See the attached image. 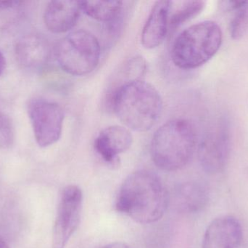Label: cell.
<instances>
[{
    "label": "cell",
    "mask_w": 248,
    "mask_h": 248,
    "mask_svg": "<svg viewBox=\"0 0 248 248\" xmlns=\"http://www.w3.org/2000/svg\"><path fill=\"white\" fill-rule=\"evenodd\" d=\"M169 202V194L160 178L149 170H138L124 181L116 209L136 222L150 224L163 216Z\"/></svg>",
    "instance_id": "6da1fadb"
},
{
    "label": "cell",
    "mask_w": 248,
    "mask_h": 248,
    "mask_svg": "<svg viewBox=\"0 0 248 248\" xmlns=\"http://www.w3.org/2000/svg\"><path fill=\"white\" fill-rule=\"evenodd\" d=\"M111 102L121 122L137 132L151 129L163 110V100L158 91L143 80L127 82L115 89Z\"/></svg>",
    "instance_id": "7a4b0ae2"
},
{
    "label": "cell",
    "mask_w": 248,
    "mask_h": 248,
    "mask_svg": "<svg viewBox=\"0 0 248 248\" xmlns=\"http://www.w3.org/2000/svg\"><path fill=\"white\" fill-rule=\"evenodd\" d=\"M196 133L187 119H175L163 124L155 132L151 143L153 161L166 171L185 167L193 155Z\"/></svg>",
    "instance_id": "3957f363"
},
{
    "label": "cell",
    "mask_w": 248,
    "mask_h": 248,
    "mask_svg": "<svg viewBox=\"0 0 248 248\" xmlns=\"http://www.w3.org/2000/svg\"><path fill=\"white\" fill-rule=\"evenodd\" d=\"M222 32L216 22L205 20L189 26L173 42L171 59L178 68L195 69L206 64L222 43Z\"/></svg>",
    "instance_id": "277c9868"
},
{
    "label": "cell",
    "mask_w": 248,
    "mask_h": 248,
    "mask_svg": "<svg viewBox=\"0 0 248 248\" xmlns=\"http://www.w3.org/2000/svg\"><path fill=\"white\" fill-rule=\"evenodd\" d=\"M100 45L93 33L74 31L62 38L55 48L57 61L62 70L74 76L93 72L100 62Z\"/></svg>",
    "instance_id": "5b68a950"
},
{
    "label": "cell",
    "mask_w": 248,
    "mask_h": 248,
    "mask_svg": "<svg viewBox=\"0 0 248 248\" xmlns=\"http://www.w3.org/2000/svg\"><path fill=\"white\" fill-rule=\"evenodd\" d=\"M28 115L39 147L45 148L59 141L65 112L58 103L44 99H32L28 104Z\"/></svg>",
    "instance_id": "8992f818"
},
{
    "label": "cell",
    "mask_w": 248,
    "mask_h": 248,
    "mask_svg": "<svg viewBox=\"0 0 248 248\" xmlns=\"http://www.w3.org/2000/svg\"><path fill=\"white\" fill-rule=\"evenodd\" d=\"M83 195L77 186H67L62 192L52 234V248H65L81 221Z\"/></svg>",
    "instance_id": "52a82bcc"
},
{
    "label": "cell",
    "mask_w": 248,
    "mask_h": 248,
    "mask_svg": "<svg viewBox=\"0 0 248 248\" xmlns=\"http://www.w3.org/2000/svg\"><path fill=\"white\" fill-rule=\"evenodd\" d=\"M230 147V128L224 121L220 122L200 144L198 157L204 170L211 174L221 172L228 161Z\"/></svg>",
    "instance_id": "ba28073f"
},
{
    "label": "cell",
    "mask_w": 248,
    "mask_h": 248,
    "mask_svg": "<svg viewBox=\"0 0 248 248\" xmlns=\"http://www.w3.org/2000/svg\"><path fill=\"white\" fill-rule=\"evenodd\" d=\"M243 230L238 220L232 216L216 218L207 227L202 248H239Z\"/></svg>",
    "instance_id": "9c48e42d"
},
{
    "label": "cell",
    "mask_w": 248,
    "mask_h": 248,
    "mask_svg": "<svg viewBox=\"0 0 248 248\" xmlns=\"http://www.w3.org/2000/svg\"><path fill=\"white\" fill-rule=\"evenodd\" d=\"M19 65L26 70L40 69L48 62L50 48L46 39L37 33H28L19 38L15 46Z\"/></svg>",
    "instance_id": "30bf717a"
},
{
    "label": "cell",
    "mask_w": 248,
    "mask_h": 248,
    "mask_svg": "<svg viewBox=\"0 0 248 248\" xmlns=\"http://www.w3.org/2000/svg\"><path fill=\"white\" fill-rule=\"evenodd\" d=\"M133 136L128 128L112 125L100 131L94 140V149L106 163L116 165L119 156L129 149Z\"/></svg>",
    "instance_id": "8fae6325"
},
{
    "label": "cell",
    "mask_w": 248,
    "mask_h": 248,
    "mask_svg": "<svg viewBox=\"0 0 248 248\" xmlns=\"http://www.w3.org/2000/svg\"><path fill=\"white\" fill-rule=\"evenodd\" d=\"M81 10L80 1L72 0L49 1L44 15L45 26L52 33L69 32L77 25Z\"/></svg>",
    "instance_id": "7c38bea8"
},
{
    "label": "cell",
    "mask_w": 248,
    "mask_h": 248,
    "mask_svg": "<svg viewBox=\"0 0 248 248\" xmlns=\"http://www.w3.org/2000/svg\"><path fill=\"white\" fill-rule=\"evenodd\" d=\"M170 1L155 3L142 29L141 42L146 49L160 46L169 31V16Z\"/></svg>",
    "instance_id": "4fadbf2b"
},
{
    "label": "cell",
    "mask_w": 248,
    "mask_h": 248,
    "mask_svg": "<svg viewBox=\"0 0 248 248\" xmlns=\"http://www.w3.org/2000/svg\"><path fill=\"white\" fill-rule=\"evenodd\" d=\"M208 189L202 183L189 182L182 183L176 188L174 200L181 211L193 214L205 208L208 202Z\"/></svg>",
    "instance_id": "5bb4252c"
},
{
    "label": "cell",
    "mask_w": 248,
    "mask_h": 248,
    "mask_svg": "<svg viewBox=\"0 0 248 248\" xmlns=\"http://www.w3.org/2000/svg\"><path fill=\"white\" fill-rule=\"evenodd\" d=\"M81 10L99 21L114 22L120 17L123 2L119 1H80Z\"/></svg>",
    "instance_id": "9a60e30c"
},
{
    "label": "cell",
    "mask_w": 248,
    "mask_h": 248,
    "mask_svg": "<svg viewBox=\"0 0 248 248\" xmlns=\"http://www.w3.org/2000/svg\"><path fill=\"white\" fill-rule=\"evenodd\" d=\"M170 1L169 16V29L175 30L189 21L203 10V1Z\"/></svg>",
    "instance_id": "2e32d148"
},
{
    "label": "cell",
    "mask_w": 248,
    "mask_h": 248,
    "mask_svg": "<svg viewBox=\"0 0 248 248\" xmlns=\"http://www.w3.org/2000/svg\"><path fill=\"white\" fill-rule=\"evenodd\" d=\"M26 2L23 1H0V32L10 30L23 18Z\"/></svg>",
    "instance_id": "e0dca14e"
},
{
    "label": "cell",
    "mask_w": 248,
    "mask_h": 248,
    "mask_svg": "<svg viewBox=\"0 0 248 248\" xmlns=\"http://www.w3.org/2000/svg\"><path fill=\"white\" fill-rule=\"evenodd\" d=\"M232 12L234 16L230 21V33L232 39L239 40L248 32V1H242Z\"/></svg>",
    "instance_id": "ac0fdd59"
},
{
    "label": "cell",
    "mask_w": 248,
    "mask_h": 248,
    "mask_svg": "<svg viewBox=\"0 0 248 248\" xmlns=\"http://www.w3.org/2000/svg\"><path fill=\"white\" fill-rule=\"evenodd\" d=\"M14 129L10 118L0 110V148L9 149L14 143Z\"/></svg>",
    "instance_id": "d6986e66"
},
{
    "label": "cell",
    "mask_w": 248,
    "mask_h": 248,
    "mask_svg": "<svg viewBox=\"0 0 248 248\" xmlns=\"http://www.w3.org/2000/svg\"><path fill=\"white\" fill-rule=\"evenodd\" d=\"M102 248H131L129 246H127L126 244H124L123 243H114L108 245V246H104Z\"/></svg>",
    "instance_id": "ffe728a7"
},
{
    "label": "cell",
    "mask_w": 248,
    "mask_h": 248,
    "mask_svg": "<svg viewBox=\"0 0 248 248\" xmlns=\"http://www.w3.org/2000/svg\"><path fill=\"white\" fill-rule=\"evenodd\" d=\"M5 58H4V55L0 51V76L4 72V68H5Z\"/></svg>",
    "instance_id": "44dd1931"
},
{
    "label": "cell",
    "mask_w": 248,
    "mask_h": 248,
    "mask_svg": "<svg viewBox=\"0 0 248 248\" xmlns=\"http://www.w3.org/2000/svg\"><path fill=\"white\" fill-rule=\"evenodd\" d=\"M0 248H10L1 235H0Z\"/></svg>",
    "instance_id": "7402d4cb"
}]
</instances>
